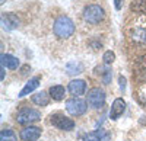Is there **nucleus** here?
Masks as SVG:
<instances>
[{
    "instance_id": "15",
    "label": "nucleus",
    "mask_w": 146,
    "mask_h": 141,
    "mask_svg": "<svg viewBox=\"0 0 146 141\" xmlns=\"http://www.w3.org/2000/svg\"><path fill=\"white\" fill-rule=\"evenodd\" d=\"M2 67H6L9 70H16L19 67V60L12 54H2Z\"/></svg>"
},
{
    "instance_id": "4",
    "label": "nucleus",
    "mask_w": 146,
    "mask_h": 141,
    "mask_svg": "<svg viewBox=\"0 0 146 141\" xmlns=\"http://www.w3.org/2000/svg\"><path fill=\"white\" fill-rule=\"evenodd\" d=\"M86 103L92 109H100L105 103V92L101 87H92L88 90L86 95Z\"/></svg>"
},
{
    "instance_id": "13",
    "label": "nucleus",
    "mask_w": 146,
    "mask_h": 141,
    "mask_svg": "<svg viewBox=\"0 0 146 141\" xmlns=\"http://www.w3.org/2000/svg\"><path fill=\"white\" fill-rule=\"evenodd\" d=\"M40 81H41V76H34V77H31L27 83H25V86L22 87V90L19 92V98H23V96H27V95H29V93H32L36 87L40 86Z\"/></svg>"
},
{
    "instance_id": "23",
    "label": "nucleus",
    "mask_w": 146,
    "mask_h": 141,
    "mask_svg": "<svg viewBox=\"0 0 146 141\" xmlns=\"http://www.w3.org/2000/svg\"><path fill=\"white\" fill-rule=\"evenodd\" d=\"M123 3H124V0H114V7H115V10H121V7H123Z\"/></svg>"
},
{
    "instance_id": "18",
    "label": "nucleus",
    "mask_w": 146,
    "mask_h": 141,
    "mask_svg": "<svg viewBox=\"0 0 146 141\" xmlns=\"http://www.w3.org/2000/svg\"><path fill=\"white\" fill-rule=\"evenodd\" d=\"M0 141H18V135L10 128H3L0 131Z\"/></svg>"
},
{
    "instance_id": "11",
    "label": "nucleus",
    "mask_w": 146,
    "mask_h": 141,
    "mask_svg": "<svg viewBox=\"0 0 146 141\" xmlns=\"http://www.w3.org/2000/svg\"><path fill=\"white\" fill-rule=\"evenodd\" d=\"M124 112H126V102H124V99H121V98L114 99V102L111 105V109H110V118H111L113 121H117Z\"/></svg>"
},
{
    "instance_id": "17",
    "label": "nucleus",
    "mask_w": 146,
    "mask_h": 141,
    "mask_svg": "<svg viewBox=\"0 0 146 141\" xmlns=\"http://www.w3.org/2000/svg\"><path fill=\"white\" fill-rule=\"evenodd\" d=\"M32 102L35 105H38V106H47L50 103V93L42 92V90L35 93V95H32Z\"/></svg>"
},
{
    "instance_id": "2",
    "label": "nucleus",
    "mask_w": 146,
    "mask_h": 141,
    "mask_svg": "<svg viewBox=\"0 0 146 141\" xmlns=\"http://www.w3.org/2000/svg\"><path fill=\"white\" fill-rule=\"evenodd\" d=\"M82 16H83L85 22L91 23V25H98L105 18V10L100 5H88V6H85Z\"/></svg>"
},
{
    "instance_id": "21",
    "label": "nucleus",
    "mask_w": 146,
    "mask_h": 141,
    "mask_svg": "<svg viewBox=\"0 0 146 141\" xmlns=\"http://www.w3.org/2000/svg\"><path fill=\"white\" fill-rule=\"evenodd\" d=\"M102 60H104V64H107V66L113 64L114 60H115V54H114V51H111V50L105 51L104 55H102Z\"/></svg>"
},
{
    "instance_id": "5",
    "label": "nucleus",
    "mask_w": 146,
    "mask_h": 141,
    "mask_svg": "<svg viewBox=\"0 0 146 141\" xmlns=\"http://www.w3.org/2000/svg\"><path fill=\"white\" fill-rule=\"evenodd\" d=\"M50 124L60 131H72L75 128V121L64 113H53L50 116Z\"/></svg>"
},
{
    "instance_id": "8",
    "label": "nucleus",
    "mask_w": 146,
    "mask_h": 141,
    "mask_svg": "<svg viewBox=\"0 0 146 141\" xmlns=\"http://www.w3.org/2000/svg\"><path fill=\"white\" fill-rule=\"evenodd\" d=\"M41 132H42V130L40 127L27 125L25 128H22V130H21L19 137H21L22 141H36L41 137Z\"/></svg>"
},
{
    "instance_id": "12",
    "label": "nucleus",
    "mask_w": 146,
    "mask_h": 141,
    "mask_svg": "<svg viewBox=\"0 0 146 141\" xmlns=\"http://www.w3.org/2000/svg\"><path fill=\"white\" fill-rule=\"evenodd\" d=\"M130 39H131V42L135 44V45L143 47L146 44V29L145 28H140V26L133 28L130 31Z\"/></svg>"
},
{
    "instance_id": "19",
    "label": "nucleus",
    "mask_w": 146,
    "mask_h": 141,
    "mask_svg": "<svg viewBox=\"0 0 146 141\" xmlns=\"http://www.w3.org/2000/svg\"><path fill=\"white\" fill-rule=\"evenodd\" d=\"M66 70H67V74H80L83 71V66L79 61H70L67 63Z\"/></svg>"
},
{
    "instance_id": "7",
    "label": "nucleus",
    "mask_w": 146,
    "mask_h": 141,
    "mask_svg": "<svg viewBox=\"0 0 146 141\" xmlns=\"http://www.w3.org/2000/svg\"><path fill=\"white\" fill-rule=\"evenodd\" d=\"M133 77H135L139 83H146V54L136 58L135 67H133Z\"/></svg>"
},
{
    "instance_id": "25",
    "label": "nucleus",
    "mask_w": 146,
    "mask_h": 141,
    "mask_svg": "<svg viewBox=\"0 0 146 141\" xmlns=\"http://www.w3.org/2000/svg\"><path fill=\"white\" fill-rule=\"evenodd\" d=\"M5 2H6V0H0V3H2V5H3V3H5Z\"/></svg>"
},
{
    "instance_id": "3",
    "label": "nucleus",
    "mask_w": 146,
    "mask_h": 141,
    "mask_svg": "<svg viewBox=\"0 0 146 141\" xmlns=\"http://www.w3.org/2000/svg\"><path fill=\"white\" fill-rule=\"evenodd\" d=\"M40 119H41V112L29 106L21 108L16 113V122L21 125H31Z\"/></svg>"
},
{
    "instance_id": "9",
    "label": "nucleus",
    "mask_w": 146,
    "mask_h": 141,
    "mask_svg": "<svg viewBox=\"0 0 146 141\" xmlns=\"http://www.w3.org/2000/svg\"><path fill=\"white\" fill-rule=\"evenodd\" d=\"M19 23H21V20H19L18 15H15V13L7 12V13L2 15V28L5 31H13V29H16L19 26Z\"/></svg>"
},
{
    "instance_id": "22",
    "label": "nucleus",
    "mask_w": 146,
    "mask_h": 141,
    "mask_svg": "<svg viewBox=\"0 0 146 141\" xmlns=\"http://www.w3.org/2000/svg\"><path fill=\"white\" fill-rule=\"evenodd\" d=\"M137 98H139V100H140L143 105H146V83L137 90Z\"/></svg>"
},
{
    "instance_id": "14",
    "label": "nucleus",
    "mask_w": 146,
    "mask_h": 141,
    "mask_svg": "<svg viewBox=\"0 0 146 141\" xmlns=\"http://www.w3.org/2000/svg\"><path fill=\"white\" fill-rule=\"evenodd\" d=\"M110 140V134L104 130H95L92 132L85 134L83 141H108Z\"/></svg>"
},
{
    "instance_id": "20",
    "label": "nucleus",
    "mask_w": 146,
    "mask_h": 141,
    "mask_svg": "<svg viewBox=\"0 0 146 141\" xmlns=\"http://www.w3.org/2000/svg\"><path fill=\"white\" fill-rule=\"evenodd\" d=\"M131 9L137 12V13H143L146 15V0H135V3H133Z\"/></svg>"
},
{
    "instance_id": "24",
    "label": "nucleus",
    "mask_w": 146,
    "mask_h": 141,
    "mask_svg": "<svg viewBox=\"0 0 146 141\" xmlns=\"http://www.w3.org/2000/svg\"><path fill=\"white\" fill-rule=\"evenodd\" d=\"M118 81H120V89L124 92V89H126V79H124L123 76H120V77H118Z\"/></svg>"
},
{
    "instance_id": "6",
    "label": "nucleus",
    "mask_w": 146,
    "mask_h": 141,
    "mask_svg": "<svg viewBox=\"0 0 146 141\" xmlns=\"http://www.w3.org/2000/svg\"><path fill=\"white\" fill-rule=\"evenodd\" d=\"M86 102L80 98H72L66 102V111L72 115V116H80L86 112L88 106Z\"/></svg>"
},
{
    "instance_id": "10",
    "label": "nucleus",
    "mask_w": 146,
    "mask_h": 141,
    "mask_svg": "<svg viewBox=\"0 0 146 141\" xmlns=\"http://www.w3.org/2000/svg\"><path fill=\"white\" fill-rule=\"evenodd\" d=\"M67 90H69V93L73 98H79V96H82L83 93L86 92V83H85V80L75 79V80H72L69 83Z\"/></svg>"
},
{
    "instance_id": "16",
    "label": "nucleus",
    "mask_w": 146,
    "mask_h": 141,
    "mask_svg": "<svg viewBox=\"0 0 146 141\" xmlns=\"http://www.w3.org/2000/svg\"><path fill=\"white\" fill-rule=\"evenodd\" d=\"M48 93H50V98H51L53 100L60 102V100H63L64 96H66V89H64V86H62V85H54V86L50 87Z\"/></svg>"
},
{
    "instance_id": "1",
    "label": "nucleus",
    "mask_w": 146,
    "mask_h": 141,
    "mask_svg": "<svg viewBox=\"0 0 146 141\" xmlns=\"http://www.w3.org/2000/svg\"><path fill=\"white\" fill-rule=\"evenodd\" d=\"M75 22H73L69 16L66 15H60L58 18H56L54 23H53V32L57 38L60 39H67L75 33Z\"/></svg>"
}]
</instances>
